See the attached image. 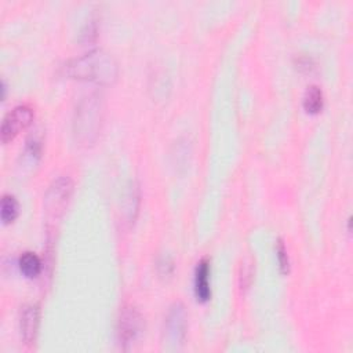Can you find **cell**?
<instances>
[{
    "mask_svg": "<svg viewBox=\"0 0 353 353\" xmlns=\"http://www.w3.org/2000/svg\"><path fill=\"white\" fill-rule=\"evenodd\" d=\"M65 72L72 79L109 85L116 81L119 66L110 54L102 50H94L79 58L70 59L65 65Z\"/></svg>",
    "mask_w": 353,
    "mask_h": 353,
    "instance_id": "cell-1",
    "label": "cell"
},
{
    "mask_svg": "<svg viewBox=\"0 0 353 353\" xmlns=\"http://www.w3.org/2000/svg\"><path fill=\"white\" fill-rule=\"evenodd\" d=\"M102 120V103L97 95L85 97L76 109L73 121L74 135L80 143L90 145L98 137Z\"/></svg>",
    "mask_w": 353,
    "mask_h": 353,
    "instance_id": "cell-2",
    "label": "cell"
},
{
    "mask_svg": "<svg viewBox=\"0 0 353 353\" xmlns=\"http://www.w3.org/2000/svg\"><path fill=\"white\" fill-rule=\"evenodd\" d=\"M72 193V181L68 176H59L50 185L46 197H44V208L47 216L54 221L58 219L70 197Z\"/></svg>",
    "mask_w": 353,
    "mask_h": 353,
    "instance_id": "cell-3",
    "label": "cell"
},
{
    "mask_svg": "<svg viewBox=\"0 0 353 353\" xmlns=\"http://www.w3.org/2000/svg\"><path fill=\"white\" fill-rule=\"evenodd\" d=\"M143 331V319L132 306H124L117 320V339L123 347L131 346Z\"/></svg>",
    "mask_w": 353,
    "mask_h": 353,
    "instance_id": "cell-4",
    "label": "cell"
},
{
    "mask_svg": "<svg viewBox=\"0 0 353 353\" xmlns=\"http://www.w3.org/2000/svg\"><path fill=\"white\" fill-rule=\"evenodd\" d=\"M188 328V313L185 306L181 302H175L170 306L165 321H164V334L170 345L178 346L182 345L186 336Z\"/></svg>",
    "mask_w": 353,
    "mask_h": 353,
    "instance_id": "cell-5",
    "label": "cell"
},
{
    "mask_svg": "<svg viewBox=\"0 0 353 353\" xmlns=\"http://www.w3.org/2000/svg\"><path fill=\"white\" fill-rule=\"evenodd\" d=\"M33 120V110L28 105H18L10 110L1 123V141L3 143L14 139L18 132L26 128Z\"/></svg>",
    "mask_w": 353,
    "mask_h": 353,
    "instance_id": "cell-6",
    "label": "cell"
},
{
    "mask_svg": "<svg viewBox=\"0 0 353 353\" xmlns=\"http://www.w3.org/2000/svg\"><path fill=\"white\" fill-rule=\"evenodd\" d=\"M40 320V309L36 303H26L19 310V331L25 343L32 345L36 339Z\"/></svg>",
    "mask_w": 353,
    "mask_h": 353,
    "instance_id": "cell-7",
    "label": "cell"
},
{
    "mask_svg": "<svg viewBox=\"0 0 353 353\" xmlns=\"http://www.w3.org/2000/svg\"><path fill=\"white\" fill-rule=\"evenodd\" d=\"M208 277H210V261L208 258H203L197 262V266L194 269V295L200 302H207L211 296Z\"/></svg>",
    "mask_w": 353,
    "mask_h": 353,
    "instance_id": "cell-8",
    "label": "cell"
},
{
    "mask_svg": "<svg viewBox=\"0 0 353 353\" xmlns=\"http://www.w3.org/2000/svg\"><path fill=\"white\" fill-rule=\"evenodd\" d=\"M323 105H324V98H323L321 88L317 85L307 87L303 95L305 110L310 114H316L323 109Z\"/></svg>",
    "mask_w": 353,
    "mask_h": 353,
    "instance_id": "cell-9",
    "label": "cell"
},
{
    "mask_svg": "<svg viewBox=\"0 0 353 353\" xmlns=\"http://www.w3.org/2000/svg\"><path fill=\"white\" fill-rule=\"evenodd\" d=\"M19 269L21 272L26 276V277H36L40 274L41 272V261L40 258L32 252V251H25L18 261Z\"/></svg>",
    "mask_w": 353,
    "mask_h": 353,
    "instance_id": "cell-10",
    "label": "cell"
},
{
    "mask_svg": "<svg viewBox=\"0 0 353 353\" xmlns=\"http://www.w3.org/2000/svg\"><path fill=\"white\" fill-rule=\"evenodd\" d=\"M18 215V201L12 194L1 197V221L4 223L12 222Z\"/></svg>",
    "mask_w": 353,
    "mask_h": 353,
    "instance_id": "cell-11",
    "label": "cell"
},
{
    "mask_svg": "<svg viewBox=\"0 0 353 353\" xmlns=\"http://www.w3.org/2000/svg\"><path fill=\"white\" fill-rule=\"evenodd\" d=\"M276 252H277V259H279V266L281 273H288L290 272V259H288V254H287V248L284 245V243L281 240L277 241V247H276Z\"/></svg>",
    "mask_w": 353,
    "mask_h": 353,
    "instance_id": "cell-12",
    "label": "cell"
},
{
    "mask_svg": "<svg viewBox=\"0 0 353 353\" xmlns=\"http://www.w3.org/2000/svg\"><path fill=\"white\" fill-rule=\"evenodd\" d=\"M159 269H160V273L161 274H165V276H168V274H171V272H172V262L168 259V258H164V259H161V261H159Z\"/></svg>",
    "mask_w": 353,
    "mask_h": 353,
    "instance_id": "cell-13",
    "label": "cell"
}]
</instances>
